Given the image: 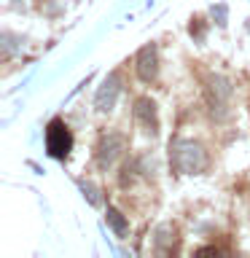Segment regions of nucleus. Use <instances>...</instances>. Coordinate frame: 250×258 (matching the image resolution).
Instances as JSON below:
<instances>
[{
	"label": "nucleus",
	"instance_id": "1",
	"mask_svg": "<svg viewBox=\"0 0 250 258\" xmlns=\"http://www.w3.org/2000/svg\"><path fill=\"white\" fill-rule=\"evenodd\" d=\"M169 159H172V167L183 175H194L202 172L207 164V153L199 143L194 140H175L169 145Z\"/></svg>",
	"mask_w": 250,
	"mask_h": 258
},
{
	"label": "nucleus",
	"instance_id": "2",
	"mask_svg": "<svg viewBox=\"0 0 250 258\" xmlns=\"http://www.w3.org/2000/svg\"><path fill=\"white\" fill-rule=\"evenodd\" d=\"M43 143H46V153L51 159H68V153L73 151V135L68 124L62 118H51L46 126Z\"/></svg>",
	"mask_w": 250,
	"mask_h": 258
},
{
	"label": "nucleus",
	"instance_id": "3",
	"mask_svg": "<svg viewBox=\"0 0 250 258\" xmlns=\"http://www.w3.org/2000/svg\"><path fill=\"white\" fill-rule=\"evenodd\" d=\"M118 94H121V76L113 70V73H108V76H105L102 86L97 89V94H94V108L100 110V113H110L113 108H116Z\"/></svg>",
	"mask_w": 250,
	"mask_h": 258
},
{
	"label": "nucleus",
	"instance_id": "4",
	"mask_svg": "<svg viewBox=\"0 0 250 258\" xmlns=\"http://www.w3.org/2000/svg\"><path fill=\"white\" fill-rule=\"evenodd\" d=\"M231 92H234V86H231V81L226 78V76H210V81H207V94H210L213 113L218 110V118L226 116V105H229V100H231Z\"/></svg>",
	"mask_w": 250,
	"mask_h": 258
},
{
	"label": "nucleus",
	"instance_id": "5",
	"mask_svg": "<svg viewBox=\"0 0 250 258\" xmlns=\"http://www.w3.org/2000/svg\"><path fill=\"white\" fill-rule=\"evenodd\" d=\"M135 70H137V78L145 81V84L156 81V76H159V48H156V43H148L137 51Z\"/></svg>",
	"mask_w": 250,
	"mask_h": 258
},
{
	"label": "nucleus",
	"instance_id": "6",
	"mask_svg": "<svg viewBox=\"0 0 250 258\" xmlns=\"http://www.w3.org/2000/svg\"><path fill=\"white\" fill-rule=\"evenodd\" d=\"M135 118L137 124L143 126L145 135L156 137L159 135V116H156V102L151 100V97H140V100L135 102Z\"/></svg>",
	"mask_w": 250,
	"mask_h": 258
},
{
	"label": "nucleus",
	"instance_id": "7",
	"mask_svg": "<svg viewBox=\"0 0 250 258\" xmlns=\"http://www.w3.org/2000/svg\"><path fill=\"white\" fill-rule=\"evenodd\" d=\"M124 135H108V137H102V143H100V148H97V167L100 169H108L113 161H116L121 156V151H124Z\"/></svg>",
	"mask_w": 250,
	"mask_h": 258
},
{
	"label": "nucleus",
	"instance_id": "8",
	"mask_svg": "<svg viewBox=\"0 0 250 258\" xmlns=\"http://www.w3.org/2000/svg\"><path fill=\"white\" fill-rule=\"evenodd\" d=\"M153 245H156L159 253H167V250L175 245V229H172V223H161L159 229L153 231Z\"/></svg>",
	"mask_w": 250,
	"mask_h": 258
},
{
	"label": "nucleus",
	"instance_id": "9",
	"mask_svg": "<svg viewBox=\"0 0 250 258\" xmlns=\"http://www.w3.org/2000/svg\"><path fill=\"white\" fill-rule=\"evenodd\" d=\"M105 221H108V226H110L113 231H116V237H118V239H124V237H127V231H129V221L118 213L116 207H108V213H105Z\"/></svg>",
	"mask_w": 250,
	"mask_h": 258
},
{
	"label": "nucleus",
	"instance_id": "10",
	"mask_svg": "<svg viewBox=\"0 0 250 258\" xmlns=\"http://www.w3.org/2000/svg\"><path fill=\"white\" fill-rule=\"evenodd\" d=\"M78 188H81V194H84V199H86L92 207H100V205H102L100 188H97L94 183H89V180H78Z\"/></svg>",
	"mask_w": 250,
	"mask_h": 258
},
{
	"label": "nucleus",
	"instance_id": "11",
	"mask_svg": "<svg viewBox=\"0 0 250 258\" xmlns=\"http://www.w3.org/2000/svg\"><path fill=\"white\" fill-rule=\"evenodd\" d=\"M210 14H213V19L218 27H226V22H229V6L226 3H215L213 8H210Z\"/></svg>",
	"mask_w": 250,
	"mask_h": 258
},
{
	"label": "nucleus",
	"instance_id": "12",
	"mask_svg": "<svg viewBox=\"0 0 250 258\" xmlns=\"http://www.w3.org/2000/svg\"><path fill=\"white\" fill-rule=\"evenodd\" d=\"M189 32H191V38L197 40V43H202V40H205V32H207V27L202 24V19H194V22H191V27H189Z\"/></svg>",
	"mask_w": 250,
	"mask_h": 258
},
{
	"label": "nucleus",
	"instance_id": "13",
	"mask_svg": "<svg viewBox=\"0 0 250 258\" xmlns=\"http://www.w3.org/2000/svg\"><path fill=\"white\" fill-rule=\"evenodd\" d=\"M245 27H247V32H250V19H247V24H245Z\"/></svg>",
	"mask_w": 250,
	"mask_h": 258
}]
</instances>
